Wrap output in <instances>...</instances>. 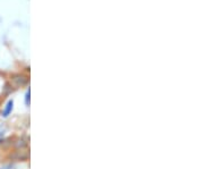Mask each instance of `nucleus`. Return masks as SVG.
<instances>
[{
	"label": "nucleus",
	"mask_w": 204,
	"mask_h": 169,
	"mask_svg": "<svg viewBox=\"0 0 204 169\" xmlns=\"http://www.w3.org/2000/svg\"><path fill=\"white\" fill-rule=\"evenodd\" d=\"M0 169H13V167L12 166H6V167H3V168H0Z\"/></svg>",
	"instance_id": "7ed1b4c3"
},
{
	"label": "nucleus",
	"mask_w": 204,
	"mask_h": 169,
	"mask_svg": "<svg viewBox=\"0 0 204 169\" xmlns=\"http://www.w3.org/2000/svg\"><path fill=\"white\" fill-rule=\"evenodd\" d=\"M29 98H30V91H27V93H26V105H29Z\"/></svg>",
	"instance_id": "f03ea898"
},
{
	"label": "nucleus",
	"mask_w": 204,
	"mask_h": 169,
	"mask_svg": "<svg viewBox=\"0 0 204 169\" xmlns=\"http://www.w3.org/2000/svg\"><path fill=\"white\" fill-rule=\"evenodd\" d=\"M13 105H14L13 100H9V101L7 102L6 107H5V109H3V117H8L9 115H10V112H12V110H13Z\"/></svg>",
	"instance_id": "f257e3e1"
}]
</instances>
